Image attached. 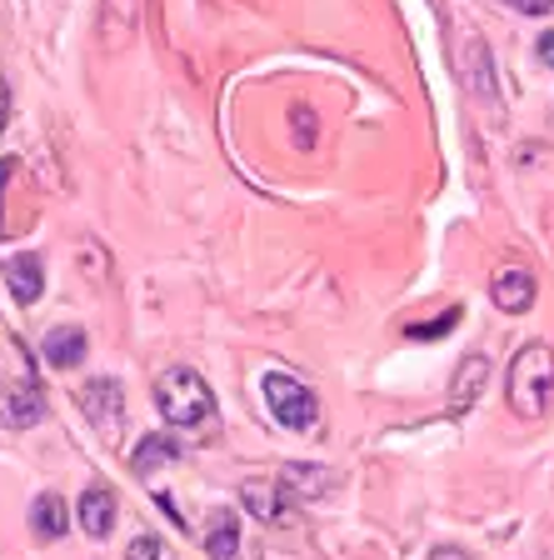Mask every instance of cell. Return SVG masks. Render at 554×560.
<instances>
[{
	"label": "cell",
	"mask_w": 554,
	"mask_h": 560,
	"mask_svg": "<svg viewBox=\"0 0 554 560\" xmlns=\"http://www.w3.org/2000/svg\"><path fill=\"white\" fill-rule=\"evenodd\" d=\"M509 410L520 420H540L544 410L554 406V346L544 340H530V346L509 361Z\"/></svg>",
	"instance_id": "6da1fadb"
},
{
	"label": "cell",
	"mask_w": 554,
	"mask_h": 560,
	"mask_svg": "<svg viewBox=\"0 0 554 560\" xmlns=\"http://www.w3.org/2000/svg\"><path fill=\"white\" fill-rule=\"evenodd\" d=\"M155 410H161L170 425L190 431V425H200V420L215 416V396H210V385H205L200 371H190V365H170V371L155 381Z\"/></svg>",
	"instance_id": "7a4b0ae2"
},
{
	"label": "cell",
	"mask_w": 554,
	"mask_h": 560,
	"mask_svg": "<svg viewBox=\"0 0 554 560\" xmlns=\"http://www.w3.org/2000/svg\"><path fill=\"white\" fill-rule=\"evenodd\" d=\"M260 396H266L270 416H275L285 431H310L315 420H320V400H315V390L300 385L295 375H285V371H266Z\"/></svg>",
	"instance_id": "3957f363"
},
{
	"label": "cell",
	"mask_w": 554,
	"mask_h": 560,
	"mask_svg": "<svg viewBox=\"0 0 554 560\" xmlns=\"http://www.w3.org/2000/svg\"><path fill=\"white\" fill-rule=\"evenodd\" d=\"M81 410L91 416V425L101 435H120V425H126V390H120V381H91L81 390Z\"/></svg>",
	"instance_id": "277c9868"
},
{
	"label": "cell",
	"mask_w": 554,
	"mask_h": 560,
	"mask_svg": "<svg viewBox=\"0 0 554 560\" xmlns=\"http://www.w3.org/2000/svg\"><path fill=\"white\" fill-rule=\"evenodd\" d=\"M534 295H540V285H534L530 270H499V276L490 280V301L505 315H524L534 305Z\"/></svg>",
	"instance_id": "5b68a950"
},
{
	"label": "cell",
	"mask_w": 554,
	"mask_h": 560,
	"mask_svg": "<svg viewBox=\"0 0 554 560\" xmlns=\"http://www.w3.org/2000/svg\"><path fill=\"white\" fill-rule=\"evenodd\" d=\"M75 521H81V530L91 540H105L110 530H116V495L105 486H91L81 495V505H75Z\"/></svg>",
	"instance_id": "8992f818"
},
{
	"label": "cell",
	"mask_w": 554,
	"mask_h": 560,
	"mask_svg": "<svg viewBox=\"0 0 554 560\" xmlns=\"http://www.w3.org/2000/svg\"><path fill=\"white\" fill-rule=\"evenodd\" d=\"M240 501L255 521H270V525H285L290 521V505L280 495V480H245L240 486Z\"/></svg>",
	"instance_id": "52a82bcc"
},
{
	"label": "cell",
	"mask_w": 554,
	"mask_h": 560,
	"mask_svg": "<svg viewBox=\"0 0 554 560\" xmlns=\"http://www.w3.org/2000/svg\"><path fill=\"white\" fill-rule=\"evenodd\" d=\"M5 280H11V295L21 305H35L46 295V266H40V256H11L5 260Z\"/></svg>",
	"instance_id": "ba28073f"
},
{
	"label": "cell",
	"mask_w": 554,
	"mask_h": 560,
	"mask_svg": "<svg viewBox=\"0 0 554 560\" xmlns=\"http://www.w3.org/2000/svg\"><path fill=\"white\" fill-rule=\"evenodd\" d=\"M485 381H490V355H464V365L455 371V381H450V406L470 410L474 400L485 396Z\"/></svg>",
	"instance_id": "9c48e42d"
},
{
	"label": "cell",
	"mask_w": 554,
	"mask_h": 560,
	"mask_svg": "<svg viewBox=\"0 0 554 560\" xmlns=\"http://www.w3.org/2000/svg\"><path fill=\"white\" fill-rule=\"evenodd\" d=\"M46 361L56 365V371H70V365H81L85 361V350H91V340H85V330L81 326H56L46 336Z\"/></svg>",
	"instance_id": "30bf717a"
},
{
	"label": "cell",
	"mask_w": 554,
	"mask_h": 560,
	"mask_svg": "<svg viewBox=\"0 0 554 560\" xmlns=\"http://www.w3.org/2000/svg\"><path fill=\"white\" fill-rule=\"evenodd\" d=\"M170 460H180V441H175V435H165V431L145 435V441L130 451V470H135V476H151V470L170 466Z\"/></svg>",
	"instance_id": "8fae6325"
},
{
	"label": "cell",
	"mask_w": 554,
	"mask_h": 560,
	"mask_svg": "<svg viewBox=\"0 0 554 560\" xmlns=\"http://www.w3.org/2000/svg\"><path fill=\"white\" fill-rule=\"evenodd\" d=\"M66 501H60L56 490H46V495H35V505H31V530H35V540H60L66 536Z\"/></svg>",
	"instance_id": "7c38bea8"
},
{
	"label": "cell",
	"mask_w": 554,
	"mask_h": 560,
	"mask_svg": "<svg viewBox=\"0 0 554 560\" xmlns=\"http://www.w3.org/2000/svg\"><path fill=\"white\" fill-rule=\"evenodd\" d=\"M205 550H210V560H235V550H240V515H235V511H215V515H210Z\"/></svg>",
	"instance_id": "4fadbf2b"
},
{
	"label": "cell",
	"mask_w": 554,
	"mask_h": 560,
	"mask_svg": "<svg viewBox=\"0 0 554 560\" xmlns=\"http://www.w3.org/2000/svg\"><path fill=\"white\" fill-rule=\"evenodd\" d=\"M285 486L295 490V495H305V501H320V495H330L335 476L325 466H285Z\"/></svg>",
	"instance_id": "5bb4252c"
},
{
	"label": "cell",
	"mask_w": 554,
	"mask_h": 560,
	"mask_svg": "<svg viewBox=\"0 0 554 560\" xmlns=\"http://www.w3.org/2000/svg\"><path fill=\"white\" fill-rule=\"evenodd\" d=\"M455 320H460V311H445V315H439V320H435V326H410V330H404V336H410V340H435V336H450V330H455Z\"/></svg>",
	"instance_id": "9a60e30c"
},
{
	"label": "cell",
	"mask_w": 554,
	"mask_h": 560,
	"mask_svg": "<svg viewBox=\"0 0 554 560\" xmlns=\"http://www.w3.org/2000/svg\"><path fill=\"white\" fill-rule=\"evenodd\" d=\"M126 560H165V540L161 536H135L126 550Z\"/></svg>",
	"instance_id": "2e32d148"
},
{
	"label": "cell",
	"mask_w": 554,
	"mask_h": 560,
	"mask_svg": "<svg viewBox=\"0 0 554 560\" xmlns=\"http://www.w3.org/2000/svg\"><path fill=\"white\" fill-rule=\"evenodd\" d=\"M505 5H515L520 15H550L554 11V0H505Z\"/></svg>",
	"instance_id": "e0dca14e"
},
{
	"label": "cell",
	"mask_w": 554,
	"mask_h": 560,
	"mask_svg": "<svg viewBox=\"0 0 554 560\" xmlns=\"http://www.w3.org/2000/svg\"><path fill=\"white\" fill-rule=\"evenodd\" d=\"M429 560H470V556H464L460 546H435L429 550Z\"/></svg>",
	"instance_id": "ac0fdd59"
},
{
	"label": "cell",
	"mask_w": 554,
	"mask_h": 560,
	"mask_svg": "<svg viewBox=\"0 0 554 560\" xmlns=\"http://www.w3.org/2000/svg\"><path fill=\"white\" fill-rule=\"evenodd\" d=\"M540 60H544V66H554V31L540 35Z\"/></svg>",
	"instance_id": "d6986e66"
},
{
	"label": "cell",
	"mask_w": 554,
	"mask_h": 560,
	"mask_svg": "<svg viewBox=\"0 0 554 560\" xmlns=\"http://www.w3.org/2000/svg\"><path fill=\"white\" fill-rule=\"evenodd\" d=\"M5 116H11V91H5V81H0V130H5Z\"/></svg>",
	"instance_id": "ffe728a7"
},
{
	"label": "cell",
	"mask_w": 554,
	"mask_h": 560,
	"mask_svg": "<svg viewBox=\"0 0 554 560\" xmlns=\"http://www.w3.org/2000/svg\"><path fill=\"white\" fill-rule=\"evenodd\" d=\"M5 175H11V161H0V186H5Z\"/></svg>",
	"instance_id": "44dd1931"
}]
</instances>
